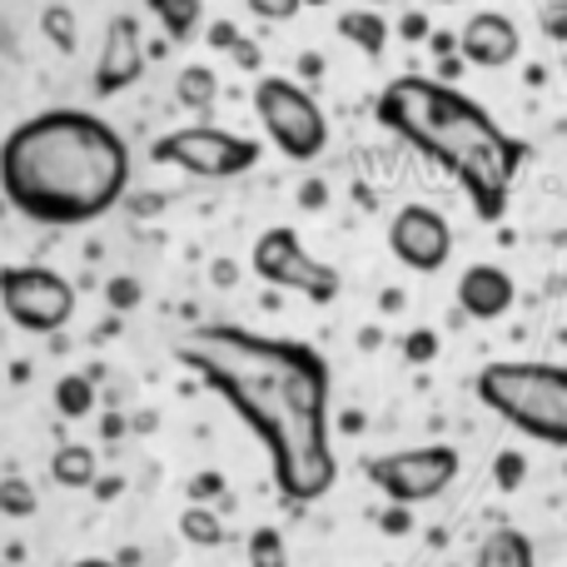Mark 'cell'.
<instances>
[{
    "label": "cell",
    "mask_w": 567,
    "mask_h": 567,
    "mask_svg": "<svg viewBox=\"0 0 567 567\" xmlns=\"http://www.w3.org/2000/svg\"><path fill=\"white\" fill-rule=\"evenodd\" d=\"M249 6V16H259V20H293L299 16V0H245Z\"/></svg>",
    "instance_id": "cell-25"
},
{
    "label": "cell",
    "mask_w": 567,
    "mask_h": 567,
    "mask_svg": "<svg viewBox=\"0 0 567 567\" xmlns=\"http://www.w3.org/2000/svg\"><path fill=\"white\" fill-rule=\"evenodd\" d=\"M179 533H185V543H195V548H219V543H225V523H219V513L209 508V503H189V508L179 513Z\"/></svg>",
    "instance_id": "cell-19"
},
{
    "label": "cell",
    "mask_w": 567,
    "mask_h": 567,
    "mask_svg": "<svg viewBox=\"0 0 567 567\" xmlns=\"http://www.w3.org/2000/svg\"><path fill=\"white\" fill-rule=\"evenodd\" d=\"M453 40H458L463 65L473 70H508L523 55V30L503 10H478Z\"/></svg>",
    "instance_id": "cell-12"
},
{
    "label": "cell",
    "mask_w": 567,
    "mask_h": 567,
    "mask_svg": "<svg viewBox=\"0 0 567 567\" xmlns=\"http://www.w3.org/2000/svg\"><path fill=\"white\" fill-rule=\"evenodd\" d=\"M0 309L25 333H60L75 319V284L45 265L0 269Z\"/></svg>",
    "instance_id": "cell-9"
},
{
    "label": "cell",
    "mask_w": 567,
    "mask_h": 567,
    "mask_svg": "<svg viewBox=\"0 0 567 567\" xmlns=\"http://www.w3.org/2000/svg\"><path fill=\"white\" fill-rule=\"evenodd\" d=\"M249 275L265 279L269 289L303 293L309 303H333L339 289H343L339 269L323 265V259H313L289 225H275L255 239V249H249Z\"/></svg>",
    "instance_id": "cell-7"
},
{
    "label": "cell",
    "mask_w": 567,
    "mask_h": 567,
    "mask_svg": "<svg viewBox=\"0 0 567 567\" xmlns=\"http://www.w3.org/2000/svg\"><path fill=\"white\" fill-rule=\"evenodd\" d=\"M433 50H439V55H443V60H449V55H453V50H458V40H453V35H433Z\"/></svg>",
    "instance_id": "cell-33"
},
{
    "label": "cell",
    "mask_w": 567,
    "mask_h": 567,
    "mask_svg": "<svg viewBox=\"0 0 567 567\" xmlns=\"http://www.w3.org/2000/svg\"><path fill=\"white\" fill-rule=\"evenodd\" d=\"M229 55H235L245 70H259V65H265V55H259L255 40H235V45H229Z\"/></svg>",
    "instance_id": "cell-29"
},
{
    "label": "cell",
    "mask_w": 567,
    "mask_h": 567,
    "mask_svg": "<svg viewBox=\"0 0 567 567\" xmlns=\"http://www.w3.org/2000/svg\"><path fill=\"white\" fill-rule=\"evenodd\" d=\"M389 249L413 275H439L453 255V229L433 205H403L389 225Z\"/></svg>",
    "instance_id": "cell-10"
},
{
    "label": "cell",
    "mask_w": 567,
    "mask_h": 567,
    "mask_svg": "<svg viewBox=\"0 0 567 567\" xmlns=\"http://www.w3.org/2000/svg\"><path fill=\"white\" fill-rule=\"evenodd\" d=\"M399 35H403V40H429V16H423V10H413V16H403Z\"/></svg>",
    "instance_id": "cell-31"
},
{
    "label": "cell",
    "mask_w": 567,
    "mask_h": 567,
    "mask_svg": "<svg viewBox=\"0 0 567 567\" xmlns=\"http://www.w3.org/2000/svg\"><path fill=\"white\" fill-rule=\"evenodd\" d=\"M70 567H125V563H110V558H80V563H70Z\"/></svg>",
    "instance_id": "cell-35"
},
{
    "label": "cell",
    "mask_w": 567,
    "mask_h": 567,
    "mask_svg": "<svg viewBox=\"0 0 567 567\" xmlns=\"http://www.w3.org/2000/svg\"><path fill=\"white\" fill-rule=\"evenodd\" d=\"M413 528V513L409 508H389L383 513V533H393V538H399V533H409Z\"/></svg>",
    "instance_id": "cell-32"
},
{
    "label": "cell",
    "mask_w": 567,
    "mask_h": 567,
    "mask_svg": "<svg viewBox=\"0 0 567 567\" xmlns=\"http://www.w3.org/2000/svg\"><path fill=\"white\" fill-rule=\"evenodd\" d=\"M339 35L349 40L353 50H363V55L379 60L383 50H389V20H383L379 10L353 6V10H343V16H339Z\"/></svg>",
    "instance_id": "cell-16"
},
{
    "label": "cell",
    "mask_w": 567,
    "mask_h": 567,
    "mask_svg": "<svg viewBox=\"0 0 567 567\" xmlns=\"http://www.w3.org/2000/svg\"><path fill=\"white\" fill-rule=\"evenodd\" d=\"M433 353H439V333L433 329H413L409 339H403V359L409 363H433Z\"/></svg>",
    "instance_id": "cell-24"
},
{
    "label": "cell",
    "mask_w": 567,
    "mask_h": 567,
    "mask_svg": "<svg viewBox=\"0 0 567 567\" xmlns=\"http://www.w3.org/2000/svg\"><path fill=\"white\" fill-rule=\"evenodd\" d=\"M50 478L60 483V488H95L100 478V458L90 443H60L55 453H50Z\"/></svg>",
    "instance_id": "cell-15"
},
{
    "label": "cell",
    "mask_w": 567,
    "mask_h": 567,
    "mask_svg": "<svg viewBox=\"0 0 567 567\" xmlns=\"http://www.w3.org/2000/svg\"><path fill=\"white\" fill-rule=\"evenodd\" d=\"M150 159L155 165H175L199 179H235L259 165V145L245 135H229V130H215V125H185V130L159 135L150 145Z\"/></svg>",
    "instance_id": "cell-8"
},
{
    "label": "cell",
    "mask_w": 567,
    "mask_h": 567,
    "mask_svg": "<svg viewBox=\"0 0 567 567\" xmlns=\"http://www.w3.org/2000/svg\"><path fill=\"white\" fill-rule=\"evenodd\" d=\"M463 458L449 443H423V449H399V453H379L363 463V478L393 503V508H419L433 503L443 488H453Z\"/></svg>",
    "instance_id": "cell-6"
},
{
    "label": "cell",
    "mask_w": 567,
    "mask_h": 567,
    "mask_svg": "<svg viewBox=\"0 0 567 567\" xmlns=\"http://www.w3.org/2000/svg\"><path fill=\"white\" fill-rule=\"evenodd\" d=\"M249 567H289V543L279 528H255L249 533Z\"/></svg>",
    "instance_id": "cell-21"
},
{
    "label": "cell",
    "mask_w": 567,
    "mask_h": 567,
    "mask_svg": "<svg viewBox=\"0 0 567 567\" xmlns=\"http://www.w3.org/2000/svg\"><path fill=\"white\" fill-rule=\"evenodd\" d=\"M468 567H538V553H533L528 533L518 528H498L483 538V548L473 553Z\"/></svg>",
    "instance_id": "cell-14"
},
{
    "label": "cell",
    "mask_w": 567,
    "mask_h": 567,
    "mask_svg": "<svg viewBox=\"0 0 567 567\" xmlns=\"http://www.w3.org/2000/svg\"><path fill=\"white\" fill-rule=\"evenodd\" d=\"M215 279H219V284H235V265H229V259H219V265H215Z\"/></svg>",
    "instance_id": "cell-34"
},
{
    "label": "cell",
    "mask_w": 567,
    "mask_h": 567,
    "mask_svg": "<svg viewBox=\"0 0 567 567\" xmlns=\"http://www.w3.org/2000/svg\"><path fill=\"white\" fill-rule=\"evenodd\" d=\"M483 409L528 433L543 449H567V369L563 363H483L473 379Z\"/></svg>",
    "instance_id": "cell-4"
},
{
    "label": "cell",
    "mask_w": 567,
    "mask_h": 567,
    "mask_svg": "<svg viewBox=\"0 0 567 567\" xmlns=\"http://www.w3.org/2000/svg\"><path fill=\"white\" fill-rule=\"evenodd\" d=\"M55 409H60V419H90V409H95V383H90V373H65V379L55 383Z\"/></svg>",
    "instance_id": "cell-20"
},
{
    "label": "cell",
    "mask_w": 567,
    "mask_h": 567,
    "mask_svg": "<svg viewBox=\"0 0 567 567\" xmlns=\"http://www.w3.org/2000/svg\"><path fill=\"white\" fill-rule=\"evenodd\" d=\"M40 30H45V40L60 50V55H75L80 35H75V10H70V6H45V16H40Z\"/></svg>",
    "instance_id": "cell-22"
},
{
    "label": "cell",
    "mask_w": 567,
    "mask_h": 567,
    "mask_svg": "<svg viewBox=\"0 0 567 567\" xmlns=\"http://www.w3.org/2000/svg\"><path fill=\"white\" fill-rule=\"evenodd\" d=\"M513 299H518V284H513L508 269H498V265H468L458 275V309L468 313V319H478V323L503 319V313L513 309Z\"/></svg>",
    "instance_id": "cell-13"
},
{
    "label": "cell",
    "mask_w": 567,
    "mask_h": 567,
    "mask_svg": "<svg viewBox=\"0 0 567 567\" xmlns=\"http://www.w3.org/2000/svg\"><path fill=\"white\" fill-rule=\"evenodd\" d=\"M373 115L389 135H399L429 165L458 179L478 219L498 225L508 215L513 179L528 165V145L508 135L473 95L429 75H399L379 90Z\"/></svg>",
    "instance_id": "cell-3"
},
{
    "label": "cell",
    "mask_w": 567,
    "mask_h": 567,
    "mask_svg": "<svg viewBox=\"0 0 567 567\" xmlns=\"http://www.w3.org/2000/svg\"><path fill=\"white\" fill-rule=\"evenodd\" d=\"M35 508H40V498L30 488V478H20V473L0 478V513L6 518H35Z\"/></svg>",
    "instance_id": "cell-23"
},
{
    "label": "cell",
    "mask_w": 567,
    "mask_h": 567,
    "mask_svg": "<svg viewBox=\"0 0 567 567\" xmlns=\"http://www.w3.org/2000/svg\"><path fill=\"white\" fill-rule=\"evenodd\" d=\"M140 303V284L135 279H110V309H135Z\"/></svg>",
    "instance_id": "cell-27"
},
{
    "label": "cell",
    "mask_w": 567,
    "mask_h": 567,
    "mask_svg": "<svg viewBox=\"0 0 567 567\" xmlns=\"http://www.w3.org/2000/svg\"><path fill=\"white\" fill-rule=\"evenodd\" d=\"M359 6L363 10H379V6H389V0H359Z\"/></svg>",
    "instance_id": "cell-36"
},
{
    "label": "cell",
    "mask_w": 567,
    "mask_h": 567,
    "mask_svg": "<svg viewBox=\"0 0 567 567\" xmlns=\"http://www.w3.org/2000/svg\"><path fill=\"white\" fill-rule=\"evenodd\" d=\"M130 189V145L90 110H45L0 140V195L35 225L105 219Z\"/></svg>",
    "instance_id": "cell-2"
},
{
    "label": "cell",
    "mask_w": 567,
    "mask_h": 567,
    "mask_svg": "<svg viewBox=\"0 0 567 567\" xmlns=\"http://www.w3.org/2000/svg\"><path fill=\"white\" fill-rule=\"evenodd\" d=\"M219 493H225V478H219V473H195V478H189V503L219 498Z\"/></svg>",
    "instance_id": "cell-26"
},
{
    "label": "cell",
    "mask_w": 567,
    "mask_h": 567,
    "mask_svg": "<svg viewBox=\"0 0 567 567\" xmlns=\"http://www.w3.org/2000/svg\"><path fill=\"white\" fill-rule=\"evenodd\" d=\"M175 100H179L185 110H209V105L219 100V75H215L209 65H199V60H195V65H185V70L175 75Z\"/></svg>",
    "instance_id": "cell-18"
},
{
    "label": "cell",
    "mask_w": 567,
    "mask_h": 567,
    "mask_svg": "<svg viewBox=\"0 0 567 567\" xmlns=\"http://www.w3.org/2000/svg\"><path fill=\"white\" fill-rule=\"evenodd\" d=\"M523 483V453H498V488H518Z\"/></svg>",
    "instance_id": "cell-28"
},
{
    "label": "cell",
    "mask_w": 567,
    "mask_h": 567,
    "mask_svg": "<svg viewBox=\"0 0 567 567\" xmlns=\"http://www.w3.org/2000/svg\"><path fill=\"white\" fill-rule=\"evenodd\" d=\"M255 115H259V125H265V135L275 140L279 155L299 159V165H309V159H319L323 150H329V115H323L319 100L303 85H293V80L259 75L255 80Z\"/></svg>",
    "instance_id": "cell-5"
},
{
    "label": "cell",
    "mask_w": 567,
    "mask_h": 567,
    "mask_svg": "<svg viewBox=\"0 0 567 567\" xmlns=\"http://www.w3.org/2000/svg\"><path fill=\"white\" fill-rule=\"evenodd\" d=\"M150 16L159 20V30H165L175 45H185V40H195L199 20H205V0H145Z\"/></svg>",
    "instance_id": "cell-17"
},
{
    "label": "cell",
    "mask_w": 567,
    "mask_h": 567,
    "mask_svg": "<svg viewBox=\"0 0 567 567\" xmlns=\"http://www.w3.org/2000/svg\"><path fill=\"white\" fill-rule=\"evenodd\" d=\"M299 6H329V0H299Z\"/></svg>",
    "instance_id": "cell-37"
},
{
    "label": "cell",
    "mask_w": 567,
    "mask_h": 567,
    "mask_svg": "<svg viewBox=\"0 0 567 567\" xmlns=\"http://www.w3.org/2000/svg\"><path fill=\"white\" fill-rule=\"evenodd\" d=\"M235 40H239L235 20H215V25H209V45H215V50H229Z\"/></svg>",
    "instance_id": "cell-30"
},
{
    "label": "cell",
    "mask_w": 567,
    "mask_h": 567,
    "mask_svg": "<svg viewBox=\"0 0 567 567\" xmlns=\"http://www.w3.org/2000/svg\"><path fill=\"white\" fill-rule=\"evenodd\" d=\"M175 359L209 383L269 453L284 503L309 508L339 483L329 429L333 373L303 339L255 333L245 323H199L175 343Z\"/></svg>",
    "instance_id": "cell-1"
},
{
    "label": "cell",
    "mask_w": 567,
    "mask_h": 567,
    "mask_svg": "<svg viewBox=\"0 0 567 567\" xmlns=\"http://www.w3.org/2000/svg\"><path fill=\"white\" fill-rule=\"evenodd\" d=\"M140 75H145V40H140V20L135 16H115L105 25V45H100L90 90H95V100H115V95H125Z\"/></svg>",
    "instance_id": "cell-11"
}]
</instances>
